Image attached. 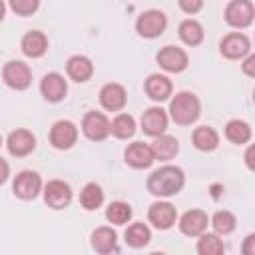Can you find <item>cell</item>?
Returning a JSON list of instances; mask_svg holds the SVG:
<instances>
[{"instance_id":"obj_1","label":"cell","mask_w":255,"mask_h":255,"mask_svg":"<svg viewBox=\"0 0 255 255\" xmlns=\"http://www.w3.org/2000/svg\"><path fill=\"white\" fill-rule=\"evenodd\" d=\"M185 185V173L177 165H161L159 169L151 171L145 181V187L155 197H171L179 193Z\"/></svg>"},{"instance_id":"obj_2","label":"cell","mask_w":255,"mask_h":255,"mask_svg":"<svg viewBox=\"0 0 255 255\" xmlns=\"http://www.w3.org/2000/svg\"><path fill=\"white\" fill-rule=\"evenodd\" d=\"M169 118L177 124V126H191L197 122L199 114H201V104L197 100L195 94L191 92H179L171 98L169 102Z\"/></svg>"},{"instance_id":"obj_3","label":"cell","mask_w":255,"mask_h":255,"mask_svg":"<svg viewBox=\"0 0 255 255\" xmlns=\"http://www.w3.org/2000/svg\"><path fill=\"white\" fill-rule=\"evenodd\" d=\"M2 80L8 88L22 92V90H28L32 84V70L22 60H10L2 68Z\"/></svg>"},{"instance_id":"obj_4","label":"cell","mask_w":255,"mask_h":255,"mask_svg":"<svg viewBox=\"0 0 255 255\" xmlns=\"http://www.w3.org/2000/svg\"><path fill=\"white\" fill-rule=\"evenodd\" d=\"M165 28H167V16L161 10H145L135 20V32L147 40L161 36Z\"/></svg>"},{"instance_id":"obj_5","label":"cell","mask_w":255,"mask_h":255,"mask_svg":"<svg viewBox=\"0 0 255 255\" xmlns=\"http://www.w3.org/2000/svg\"><path fill=\"white\" fill-rule=\"evenodd\" d=\"M255 18V8L251 0H231L225 6V22L233 28H249Z\"/></svg>"},{"instance_id":"obj_6","label":"cell","mask_w":255,"mask_h":255,"mask_svg":"<svg viewBox=\"0 0 255 255\" xmlns=\"http://www.w3.org/2000/svg\"><path fill=\"white\" fill-rule=\"evenodd\" d=\"M12 191L18 199H24V201L34 199L42 191V177L32 169H24L14 177Z\"/></svg>"},{"instance_id":"obj_7","label":"cell","mask_w":255,"mask_h":255,"mask_svg":"<svg viewBox=\"0 0 255 255\" xmlns=\"http://www.w3.org/2000/svg\"><path fill=\"white\" fill-rule=\"evenodd\" d=\"M155 60H157L159 68L165 70V72H169V74H179L189 64V58H187L185 50H181L177 46H163L155 54Z\"/></svg>"},{"instance_id":"obj_8","label":"cell","mask_w":255,"mask_h":255,"mask_svg":"<svg viewBox=\"0 0 255 255\" xmlns=\"http://www.w3.org/2000/svg\"><path fill=\"white\" fill-rule=\"evenodd\" d=\"M219 52L227 60H241L251 52V42L241 32H231L219 42Z\"/></svg>"},{"instance_id":"obj_9","label":"cell","mask_w":255,"mask_h":255,"mask_svg":"<svg viewBox=\"0 0 255 255\" xmlns=\"http://www.w3.org/2000/svg\"><path fill=\"white\" fill-rule=\"evenodd\" d=\"M82 131L92 141H104L110 135V120L102 112H88L82 120Z\"/></svg>"},{"instance_id":"obj_10","label":"cell","mask_w":255,"mask_h":255,"mask_svg":"<svg viewBox=\"0 0 255 255\" xmlns=\"http://www.w3.org/2000/svg\"><path fill=\"white\" fill-rule=\"evenodd\" d=\"M78 141V128L70 120H58L50 128V143L56 149H70Z\"/></svg>"},{"instance_id":"obj_11","label":"cell","mask_w":255,"mask_h":255,"mask_svg":"<svg viewBox=\"0 0 255 255\" xmlns=\"http://www.w3.org/2000/svg\"><path fill=\"white\" fill-rule=\"evenodd\" d=\"M44 201L52 209H64L72 201V187L62 179H52L44 185Z\"/></svg>"},{"instance_id":"obj_12","label":"cell","mask_w":255,"mask_h":255,"mask_svg":"<svg viewBox=\"0 0 255 255\" xmlns=\"http://www.w3.org/2000/svg\"><path fill=\"white\" fill-rule=\"evenodd\" d=\"M147 219L149 223L159 229V231H165V229H171L177 221V211L175 207L169 203V201H155L149 205L147 209Z\"/></svg>"},{"instance_id":"obj_13","label":"cell","mask_w":255,"mask_h":255,"mask_svg":"<svg viewBox=\"0 0 255 255\" xmlns=\"http://www.w3.org/2000/svg\"><path fill=\"white\" fill-rule=\"evenodd\" d=\"M40 94L46 102H52V104H58L66 98L68 94V82L64 80L62 74L58 72H50L46 74L42 80H40Z\"/></svg>"},{"instance_id":"obj_14","label":"cell","mask_w":255,"mask_h":255,"mask_svg":"<svg viewBox=\"0 0 255 255\" xmlns=\"http://www.w3.org/2000/svg\"><path fill=\"white\" fill-rule=\"evenodd\" d=\"M167 122H169L167 112H165L163 108H159V106L147 108V110L141 114V120H139V124H141V131H143L145 135H149V137H155V135L165 133V129H167Z\"/></svg>"},{"instance_id":"obj_15","label":"cell","mask_w":255,"mask_h":255,"mask_svg":"<svg viewBox=\"0 0 255 255\" xmlns=\"http://www.w3.org/2000/svg\"><path fill=\"white\" fill-rule=\"evenodd\" d=\"M6 147H8L10 155H14V157H26V155H30V153L34 151V147H36V137H34L32 131L20 128V129H14V131L8 135Z\"/></svg>"},{"instance_id":"obj_16","label":"cell","mask_w":255,"mask_h":255,"mask_svg":"<svg viewBox=\"0 0 255 255\" xmlns=\"http://www.w3.org/2000/svg\"><path fill=\"white\" fill-rule=\"evenodd\" d=\"M179 231L187 237H199L203 231H207L209 217L201 209H189L179 217Z\"/></svg>"},{"instance_id":"obj_17","label":"cell","mask_w":255,"mask_h":255,"mask_svg":"<svg viewBox=\"0 0 255 255\" xmlns=\"http://www.w3.org/2000/svg\"><path fill=\"white\" fill-rule=\"evenodd\" d=\"M128 102V92L122 84L110 82L100 90V104L108 112H122Z\"/></svg>"},{"instance_id":"obj_18","label":"cell","mask_w":255,"mask_h":255,"mask_svg":"<svg viewBox=\"0 0 255 255\" xmlns=\"http://www.w3.org/2000/svg\"><path fill=\"white\" fill-rule=\"evenodd\" d=\"M124 157H126V163L129 167H133V169H147L155 161L151 147L147 143H143V141L129 143L126 147V151H124Z\"/></svg>"},{"instance_id":"obj_19","label":"cell","mask_w":255,"mask_h":255,"mask_svg":"<svg viewBox=\"0 0 255 255\" xmlns=\"http://www.w3.org/2000/svg\"><path fill=\"white\" fill-rule=\"evenodd\" d=\"M20 48H22L24 56H28L32 60L42 58L48 52V38L40 30H30V32L24 34V38L20 42Z\"/></svg>"},{"instance_id":"obj_20","label":"cell","mask_w":255,"mask_h":255,"mask_svg":"<svg viewBox=\"0 0 255 255\" xmlns=\"http://www.w3.org/2000/svg\"><path fill=\"white\" fill-rule=\"evenodd\" d=\"M143 90L145 94L153 100V102H165L171 92H173V86H171V80L163 74H151L147 76L145 84H143Z\"/></svg>"},{"instance_id":"obj_21","label":"cell","mask_w":255,"mask_h":255,"mask_svg":"<svg viewBox=\"0 0 255 255\" xmlns=\"http://www.w3.org/2000/svg\"><path fill=\"white\" fill-rule=\"evenodd\" d=\"M92 247L96 253H102V255H108V253H118L120 247H118V233L112 229V227H98L94 229L92 233Z\"/></svg>"},{"instance_id":"obj_22","label":"cell","mask_w":255,"mask_h":255,"mask_svg":"<svg viewBox=\"0 0 255 255\" xmlns=\"http://www.w3.org/2000/svg\"><path fill=\"white\" fill-rule=\"evenodd\" d=\"M66 74H68L70 80H74V82H78V84H84V82H88V80L92 78V74H94V64H92L90 58L76 54V56L68 58V62H66Z\"/></svg>"},{"instance_id":"obj_23","label":"cell","mask_w":255,"mask_h":255,"mask_svg":"<svg viewBox=\"0 0 255 255\" xmlns=\"http://www.w3.org/2000/svg\"><path fill=\"white\" fill-rule=\"evenodd\" d=\"M151 151H153V157L159 159V161H169L177 155L179 151V141L173 137V135H167V133H161V135H155L153 141L149 143Z\"/></svg>"},{"instance_id":"obj_24","label":"cell","mask_w":255,"mask_h":255,"mask_svg":"<svg viewBox=\"0 0 255 255\" xmlns=\"http://www.w3.org/2000/svg\"><path fill=\"white\" fill-rule=\"evenodd\" d=\"M191 141L199 151H213L219 145V133L211 126H199L193 129Z\"/></svg>"},{"instance_id":"obj_25","label":"cell","mask_w":255,"mask_h":255,"mask_svg":"<svg viewBox=\"0 0 255 255\" xmlns=\"http://www.w3.org/2000/svg\"><path fill=\"white\" fill-rule=\"evenodd\" d=\"M177 34H179L181 42L187 44V46H199V44L203 42V38H205L203 26H201L197 20H193V18L183 20V22L179 24V28H177Z\"/></svg>"},{"instance_id":"obj_26","label":"cell","mask_w":255,"mask_h":255,"mask_svg":"<svg viewBox=\"0 0 255 255\" xmlns=\"http://www.w3.org/2000/svg\"><path fill=\"white\" fill-rule=\"evenodd\" d=\"M124 237H126V243H128L129 247H133V249H141V247H145V245L149 243V239H151V231H149V227H147L145 223L135 221V223L128 225Z\"/></svg>"},{"instance_id":"obj_27","label":"cell","mask_w":255,"mask_h":255,"mask_svg":"<svg viewBox=\"0 0 255 255\" xmlns=\"http://www.w3.org/2000/svg\"><path fill=\"white\" fill-rule=\"evenodd\" d=\"M253 131H251V126L243 120H229L225 124V137L231 141V143H237V145H243L251 139Z\"/></svg>"},{"instance_id":"obj_28","label":"cell","mask_w":255,"mask_h":255,"mask_svg":"<svg viewBox=\"0 0 255 255\" xmlns=\"http://www.w3.org/2000/svg\"><path fill=\"white\" fill-rule=\"evenodd\" d=\"M110 133L118 139H129L135 133V120L129 114H118L110 122Z\"/></svg>"},{"instance_id":"obj_29","label":"cell","mask_w":255,"mask_h":255,"mask_svg":"<svg viewBox=\"0 0 255 255\" xmlns=\"http://www.w3.org/2000/svg\"><path fill=\"white\" fill-rule=\"evenodd\" d=\"M80 203L88 211H94V209L102 207V203H104V191H102V187L96 181L86 183L84 189L80 191Z\"/></svg>"},{"instance_id":"obj_30","label":"cell","mask_w":255,"mask_h":255,"mask_svg":"<svg viewBox=\"0 0 255 255\" xmlns=\"http://www.w3.org/2000/svg\"><path fill=\"white\" fill-rule=\"evenodd\" d=\"M225 251V243L221 239V235L213 233H201L197 239V253L199 255H221Z\"/></svg>"},{"instance_id":"obj_31","label":"cell","mask_w":255,"mask_h":255,"mask_svg":"<svg viewBox=\"0 0 255 255\" xmlns=\"http://www.w3.org/2000/svg\"><path fill=\"white\" fill-rule=\"evenodd\" d=\"M209 223H211L213 231H215L217 235L223 237V235H229V233L235 231L237 219H235V215H233L231 211H227V209H219V211L213 213V217L209 219Z\"/></svg>"},{"instance_id":"obj_32","label":"cell","mask_w":255,"mask_h":255,"mask_svg":"<svg viewBox=\"0 0 255 255\" xmlns=\"http://www.w3.org/2000/svg\"><path fill=\"white\" fill-rule=\"evenodd\" d=\"M131 215H133L131 205L126 201H112L106 207V219L114 225H126L131 219Z\"/></svg>"},{"instance_id":"obj_33","label":"cell","mask_w":255,"mask_h":255,"mask_svg":"<svg viewBox=\"0 0 255 255\" xmlns=\"http://www.w3.org/2000/svg\"><path fill=\"white\" fill-rule=\"evenodd\" d=\"M8 6L18 16H32L40 8V0H8Z\"/></svg>"},{"instance_id":"obj_34","label":"cell","mask_w":255,"mask_h":255,"mask_svg":"<svg viewBox=\"0 0 255 255\" xmlns=\"http://www.w3.org/2000/svg\"><path fill=\"white\" fill-rule=\"evenodd\" d=\"M177 4L185 14H197L203 8V0H177Z\"/></svg>"},{"instance_id":"obj_35","label":"cell","mask_w":255,"mask_h":255,"mask_svg":"<svg viewBox=\"0 0 255 255\" xmlns=\"http://www.w3.org/2000/svg\"><path fill=\"white\" fill-rule=\"evenodd\" d=\"M241 68H243V74L245 76L255 78V54H247L245 60H243V64H241Z\"/></svg>"},{"instance_id":"obj_36","label":"cell","mask_w":255,"mask_h":255,"mask_svg":"<svg viewBox=\"0 0 255 255\" xmlns=\"http://www.w3.org/2000/svg\"><path fill=\"white\" fill-rule=\"evenodd\" d=\"M241 251H243V255H255V235L253 233H249L245 237V243H243Z\"/></svg>"},{"instance_id":"obj_37","label":"cell","mask_w":255,"mask_h":255,"mask_svg":"<svg viewBox=\"0 0 255 255\" xmlns=\"http://www.w3.org/2000/svg\"><path fill=\"white\" fill-rule=\"evenodd\" d=\"M8 175H10V165H8V161H6V159H2V157H0V185H2V183H6Z\"/></svg>"},{"instance_id":"obj_38","label":"cell","mask_w":255,"mask_h":255,"mask_svg":"<svg viewBox=\"0 0 255 255\" xmlns=\"http://www.w3.org/2000/svg\"><path fill=\"white\" fill-rule=\"evenodd\" d=\"M251 157H253V145H249L247 147V153H245V161H247V167L249 169H253V159Z\"/></svg>"},{"instance_id":"obj_39","label":"cell","mask_w":255,"mask_h":255,"mask_svg":"<svg viewBox=\"0 0 255 255\" xmlns=\"http://www.w3.org/2000/svg\"><path fill=\"white\" fill-rule=\"evenodd\" d=\"M4 14H6V4H4V0H0V22L4 20Z\"/></svg>"},{"instance_id":"obj_40","label":"cell","mask_w":255,"mask_h":255,"mask_svg":"<svg viewBox=\"0 0 255 255\" xmlns=\"http://www.w3.org/2000/svg\"><path fill=\"white\" fill-rule=\"evenodd\" d=\"M0 145H2V137H0Z\"/></svg>"}]
</instances>
